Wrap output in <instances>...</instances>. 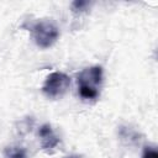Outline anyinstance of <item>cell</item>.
Wrapping results in <instances>:
<instances>
[{"label":"cell","mask_w":158,"mask_h":158,"mask_svg":"<svg viewBox=\"0 0 158 158\" xmlns=\"http://www.w3.org/2000/svg\"><path fill=\"white\" fill-rule=\"evenodd\" d=\"M88 6H90V2L89 1H83V0H77L72 4V9L73 11L75 12H81V11H85L88 9Z\"/></svg>","instance_id":"6"},{"label":"cell","mask_w":158,"mask_h":158,"mask_svg":"<svg viewBox=\"0 0 158 158\" xmlns=\"http://www.w3.org/2000/svg\"><path fill=\"white\" fill-rule=\"evenodd\" d=\"M78 91L85 100L98 99L100 95V86L102 83V68L93 65L83 69L78 75Z\"/></svg>","instance_id":"1"},{"label":"cell","mask_w":158,"mask_h":158,"mask_svg":"<svg viewBox=\"0 0 158 158\" xmlns=\"http://www.w3.org/2000/svg\"><path fill=\"white\" fill-rule=\"evenodd\" d=\"M5 158H27L26 149L20 146H10L5 148Z\"/></svg>","instance_id":"5"},{"label":"cell","mask_w":158,"mask_h":158,"mask_svg":"<svg viewBox=\"0 0 158 158\" xmlns=\"http://www.w3.org/2000/svg\"><path fill=\"white\" fill-rule=\"evenodd\" d=\"M38 136L41 138V147L47 153H53L56 147L59 144V138L54 133L51 125L44 123L38 130Z\"/></svg>","instance_id":"4"},{"label":"cell","mask_w":158,"mask_h":158,"mask_svg":"<svg viewBox=\"0 0 158 158\" xmlns=\"http://www.w3.org/2000/svg\"><path fill=\"white\" fill-rule=\"evenodd\" d=\"M142 158H158V152L154 146H146L142 153Z\"/></svg>","instance_id":"7"},{"label":"cell","mask_w":158,"mask_h":158,"mask_svg":"<svg viewBox=\"0 0 158 158\" xmlns=\"http://www.w3.org/2000/svg\"><path fill=\"white\" fill-rule=\"evenodd\" d=\"M70 86V78L62 72H53L51 73L42 86L43 94L49 99H58L62 98Z\"/></svg>","instance_id":"3"},{"label":"cell","mask_w":158,"mask_h":158,"mask_svg":"<svg viewBox=\"0 0 158 158\" xmlns=\"http://www.w3.org/2000/svg\"><path fill=\"white\" fill-rule=\"evenodd\" d=\"M31 32L35 43L43 49L52 47L59 37V30L51 20H41L36 22L31 27Z\"/></svg>","instance_id":"2"},{"label":"cell","mask_w":158,"mask_h":158,"mask_svg":"<svg viewBox=\"0 0 158 158\" xmlns=\"http://www.w3.org/2000/svg\"><path fill=\"white\" fill-rule=\"evenodd\" d=\"M65 158H81L79 156H69V157H65Z\"/></svg>","instance_id":"8"}]
</instances>
